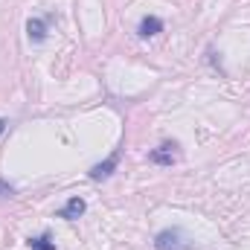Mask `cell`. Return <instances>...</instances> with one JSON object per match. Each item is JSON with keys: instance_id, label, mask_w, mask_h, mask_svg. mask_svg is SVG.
I'll return each mask as SVG.
<instances>
[{"instance_id": "cell-2", "label": "cell", "mask_w": 250, "mask_h": 250, "mask_svg": "<svg viewBox=\"0 0 250 250\" xmlns=\"http://www.w3.org/2000/svg\"><path fill=\"white\" fill-rule=\"evenodd\" d=\"M175 148H178L175 143H163L160 148H154V151L148 154V160H151V163H160V166H172V163H175V157H178V154H175Z\"/></svg>"}, {"instance_id": "cell-6", "label": "cell", "mask_w": 250, "mask_h": 250, "mask_svg": "<svg viewBox=\"0 0 250 250\" xmlns=\"http://www.w3.org/2000/svg\"><path fill=\"white\" fill-rule=\"evenodd\" d=\"M26 32H29V41L41 44V41L47 38V23H44L41 18H29V23H26Z\"/></svg>"}, {"instance_id": "cell-9", "label": "cell", "mask_w": 250, "mask_h": 250, "mask_svg": "<svg viewBox=\"0 0 250 250\" xmlns=\"http://www.w3.org/2000/svg\"><path fill=\"white\" fill-rule=\"evenodd\" d=\"M6 125H9V123H6V120H0V134H3V131H6Z\"/></svg>"}, {"instance_id": "cell-3", "label": "cell", "mask_w": 250, "mask_h": 250, "mask_svg": "<svg viewBox=\"0 0 250 250\" xmlns=\"http://www.w3.org/2000/svg\"><path fill=\"white\" fill-rule=\"evenodd\" d=\"M84 209H87V204H84V198H70L67 204H64L62 209H59V218H67V221H73V218H79V215H84Z\"/></svg>"}, {"instance_id": "cell-5", "label": "cell", "mask_w": 250, "mask_h": 250, "mask_svg": "<svg viewBox=\"0 0 250 250\" xmlns=\"http://www.w3.org/2000/svg\"><path fill=\"white\" fill-rule=\"evenodd\" d=\"M143 38H151V35H160L163 32V21L157 18V15H146L143 21H140V29H137Z\"/></svg>"}, {"instance_id": "cell-8", "label": "cell", "mask_w": 250, "mask_h": 250, "mask_svg": "<svg viewBox=\"0 0 250 250\" xmlns=\"http://www.w3.org/2000/svg\"><path fill=\"white\" fill-rule=\"evenodd\" d=\"M15 192V187L12 184H6V181H0V195H12Z\"/></svg>"}, {"instance_id": "cell-4", "label": "cell", "mask_w": 250, "mask_h": 250, "mask_svg": "<svg viewBox=\"0 0 250 250\" xmlns=\"http://www.w3.org/2000/svg\"><path fill=\"white\" fill-rule=\"evenodd\" d=\"M117 163H120V151H114L105 163H96V166L90 169V178H93V181H105V178L117 169Z\"/></svg>"}, {"instance_id": "cell-1", "label": "cell", "mask_w": 250, "mask_h": 250, "mask_svg": "<svg viewBox=\"0 0 250 250\" xmlns=\"http://www.w3.org/2000/svg\"><path fill=\"white\" fill-rule=\"evenodd\" d=\"M154 248L157 250H192V245L187 242V236L178 227H169V230H160L154 236Z\"/></svg>"}, {"instance_id": "cell-7", "label": "cell", "mask_w": 250, "mask_h": 250, "mask_svg": "<svg viewBox=\"0 0 250 250\" xmlns=\"http://www.w3.org/2000/svg\"><path fill=\"white\" fill-rule=\"evenodd\" d=\"M29 248L32 250H56V245L47 236H38V239H29Z\"/></svg>"}]
</instances>
